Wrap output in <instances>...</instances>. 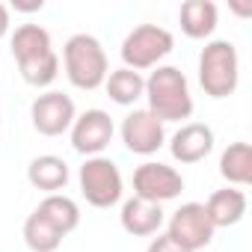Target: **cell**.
Here are the masks:
<instances>
[{
	"label": "cell",
	"mask_w": 252,
	"mask_h": 252,
	"mask_svg": "<svg viewBox=\"0 0 252 252\" xmlns=\"http://www.w3.org/2000/svg\"><path fill=\"white\" fill-rule=\"evenodd\" d=\"M9 48H12V57L18 63V71H21L24 83L36 86V89H45L60 77V57L51 45V33L42 24L15 27V33L9 39Z\"/></svg>",
	"instance_id": "1"
},
{
	"label": "cell",
	"mask_w": 252,
	"mask_h": 252,
	"mask_svg": "<svg viewBox=\"0 0 252 252\" xmlns=\"http://www.w3.org/2000/svg\"><path fill=\"white\" fill-rule=\"evenodd\" d=\"M143 98L149 101V113L155 119L166 122H184L193 116V95H190V83L184 77L181 68L175 65H158L152 68V74L146 77V92Z\"/></svg>",
	"instance_id": "2"
},
{
	"label": "cell",
	"mask_w": 252,
	"mask_h": 252,
	"mask_svg": "<svg viewBox=\"0 0 252 252\" xmlns=\"http://www.w3.org/2000/svg\"><path fill=\"white\" fill-rule=\"evenodd\" d=\"M63 68H65V77H68V83L74 89L92 92V89L104 86V80L110 74L107 51H104V45L95 36L74 33L63 45Z\"/></svg>",
	"instance_id": "3"
},
{
	"label": "cell",
	"mask_w": 252,
	"mask_h": 252,
	"mask_svg": "<svg viewBox=\"0 0 252 252\" xmlns=\"http://www.w3.org/2000/svg\"><path fill=\"white\" fill-rule=\"evenodd\" d=\"M240 80V60L237 48L228 39H214L199 54V86L208 98H228L234 95Z\"/></svg>",
	"instance_id": "4"
},
{
	"label": "cell",
	"mask_w": 252,
	"mask_h": 252,
	"mask_svg": "<svg viewBox=\"0 0 252 252\" xmlns=\"http://www.w3.org/2000/svg\"><path fill=\"white\" fill-rule=\"evenodd\" d=\"M175 48V36L166 27L158 24H137L122 42V63L131 71H146V68H158L163 65V60L172 54Z\"/></svg>",
	"instance_id": "5"
},
{
	"label": "cell",
	"mask_w": 252,
	"mask_h": 252,
	"mask_svg": "<svg viewBox=\"0 0 252 252\" xmlns=\"http://www.w3.org/2000/svg\"><path fill=\"white\" fill-rule=\"evenodd\" d=\"M77 181H80V193L83 199L92 205V208H113L122 202V193H125V181H122V172L116 166V160L98 155V158H86L80 172H77Z\"/></svg>",
	"instance_id": "6"
},
{
	"label": "cell",
	"mask_w": 252,
	"mask_h": 252,
	"mask_svg": "<svg viewBox=\"0 0 252 252\" xmlns=\"http://www.w3.org/2000/svg\"><path fill=\"white\" fill-rule=\"evenodd\" d=\"M74 119H77V107H74L71 95H65V92L48 89V92L36 95L30 104V122H33L36 134H42V137L68 134Z\"/></svg>",
	"instance_id": "7"
},
{
	"label": "cell",
	"mask_w": 252,
	"mask_h": 252,
	"mask_svg": "<svg viewBox=\"0 0 252 252\" xmlns=\"http://www.w3.org/2000/svg\"><path fill=\"white\" fill-rule=\"evenodd\" d=\"M181 190H184V175L169 163L146 160V163H140L134 169V196L137 199L163 205V202L178 199Z\"/></svg>",
	"instance_id": "8"
},
{
	"label": "cell",
	"mask_w": 252,
	"mask_h": 252,
	"mask_svg": "<svg viewBox=\"0 0 252 252\" xmlns=\"http://www.w3.org/2000/svg\"><path fill=\"white\" fill-rule=\"evenodd\" d=\"M214 225L205 214V205L202 202H187L181 205L178 211H172L169 222H166V234L187 252H199L205 246H211L214 240Z\"/></svg>",
	"instance_id": "9"
},
{
	"label": "cell",
	"mask_w": 252,
	"mask_h": 252,
	"mask_svg": "<svg viewBox=\"0 0 252 252\" xmlns=\"http://www.w3.org/2000/svg\"><path fill=\"white\" fill-rule=\"evenodd\" d=\"M71 149L83 158H98L110 143H113V134H116V125L110 119L107 110H83L74 125H71Z\"/></svg>",
	"instance_id": "10"
},
{
	"label": "cell",
	"mask_w": 252,
	"mask_h": 252,
	"mask_svg": "<svg viewBox=\"0 0 252 252\" xmlns=\"http://www.w3.org/2000/svg\"><path fill=\"white\" fill-rule=\"evenodd\" d=\"M122 143L125 149H128L131 155H158L163 146H166V128H163V122L155 119L149 110H131L128 116L122 119Z\"/></svg>",
	"instance_id": "11"
},
{
	"label": "cell",
	"mask_w": 252,
	"mask_h": 252,
	"mask_svg": "<svg viewBox=\"0 0 252 252\" xmlns=\"http://www.w3.org/2000/svg\"><path fill=\"white\" fill-rule=\"evenodd\" d=\"M211 152H214V131H211V125H205V122L181 125V128L172 134V140H169L172 160H178L184 166L202 163Z\"/></svg>",
	"instance_id": "12"
},
{
	"label": "cell",
	"mask_w": 252,
	"mask_h": 252,
	"mask_svg": "<svg viewBox=\"0 0 252 252\" xmlns=\"http://www.w3.org/2000/svg\"><path fill=\"white\" fill-rule=\"evenodd\" d=\"M119 222L122 228L128 231L131 237H152V234H160L166 217H163V205H155V202H146V199H125L122 202V211H119Z\"/></svg>",
	"instance_id": "13"
},
{
	"label": "cell",
	"mask_w": 252,
	"mask_h": 252,
	"mask_svg": "<svg viewBox=\"0 0 252 252\" xmlns=\"http://www.w3.org/2000/svg\"><path fill=\"white\" fill-rule=\"evenodd\" d=\"M205 214L211 220L214 228H228V225H237L246 214V193L237 190V187H222V190H214L205 202Z\"/></svg>",
	"instance_id": "14"
},
{
	"label": "cell",
	"mask_w": 252,
	"mask_h": 252,
	"mask_svg": "<svg viewBox=\"0 0 252 252\" xmlns=\"http://www.w3.org/2000/svg\"><path fill=\"white\" fill-rule=\"evenodd\" d=\"M220 12L214 0H184L178 9V24L187 39H211L217 30Z\"/></svg>",
	"instance_id": "15"
},
{
	"label": "cell",
	"mask_w": 252,
	"mask_h": 252,
	"mask_svg": "<svg viewBox=\"0 0 252 252\" xmlns=\"http://www.w3.org/2000/svg\"><path fill=\"white\" fill-rule=\"evenodd\" d=\"M68 178H71L68 163H65L60 155H39V158H33L30 166H27V181H30L36 190H42L45 196L65 190Z\"/></svg>",
	"instance_id": "16"
},
{
	"label": "cell",
	"mask_w": 252,
	"mask_h": 252,
	"mask_svg": "<svg viewBox=\"0 0 252 252\" xmlns=\"http://www.w3.org/2000/svg\"><path fill=\"white\" fill-rule=\"evenodd\" d=\"M36 214L45 217L63 237L71 234V231L80 225V208H77V202H74L71 196H65V193H51V196H45V199L39 202Z\"/></svg>",
	"instance_id": "17"
},
{
	"label": "cell",
	"mask_w": 252,
	"mask_h": 252,
	"mask_svg": "<svg viewBox=\"0 0 252 252\" xmlns=\"http://www.w3.org/2000/svg\"><path fill=\"white\" fill-rule=\"evenodd\" d=\"M104 89H107V95H110L113 104H119V107H134L143 98V92H146V77L140 71H131V68L122 65V68H116V71L107 74Z\"/></svg>",
	"instance_id": "18"
},
{
	"label": "cell",
	"mask_w": 252,
	"mask_h": 252,
	"mask_svg": "<svg viewBox=\"0 0 252 252\" xmlns=\"http://www.w3.org/2000/svg\"><path fill=\"white\" fill-rule=\"evenodd\" d=\"M220 175L228 181V187H246L252 181V146L249 143H231L220 155Z\"/></svg>",
	"instance_id": "19"
},
{
	"label": "cell",
	"mask_w": 252,
	"mask_h": 252,
	"mask_svg": "<svg viewBox=\"0 0 252 252\" xmlns=\"http://www.w3.org/2000/svg\"><path fill=\"white\" fill-rule=\"evenodd\" d=\"M21 234H24V243H27L33 252H57L60 243H63V234H60L45 217H39L36 211L24 220Z\"/></svg>",
	"instance_id": "20"
},
{
	"label": "cell",
	"mask_w": 252,
	"mask_h": 252,
	"mask_svg": "<svg viewBox=\"0 0 252 252\" xmlns=\"http://www.w3.org/2000/svg\"><path fill=\"white\" fill-rule=\"evenodd\" d=\"M146 252H187V249H181L166 231L163 234H158V237H152V243H149V249Z\"/></svg>",
	"instance_id": "21"
},
{
	"label": "cell",
	"mask_w": 252,
	"mask_h": 252,
	"mask_svg": "<svg viewBox=\"0 0 252 252\" xmlns=\"http://www.w3.org/2000/svg\"><path fill=\"white\" fill-rule=\"evenodd\" d=\"M12 9L15 12H42L45 9V0H15Z\"/></svg>",
	"instance_id": "22"
},
{
	"label": "cell",
	"mask_w": 252,
	"mask_h": 252,
	"mask_svg": "<svg viewBox=\"0 0 252 252\" xmlns=\"http://www.w3.org/2000/svg\"><path fill=\"white\" fill-rule=\"evenodd\" d=\"M9 33V6L0 3V39H3Z\"/></svg>",
	"instance_id": "23"
},
{
	"label": "cell",
	"mask_w": 252,
	"mask_h": 252,
	"mask_svg": "<svg viewBox=\"0 0 252 252\" xmlns=\"http://www.w3.org/2000/svg\"><path fill=\"white\" fill-rule=\"evenodd\" d=\"M231 9H234L237 15H243V18L252 15V3H231Z\"/></svg>",
	"instance_id": "24"
}]
</instances>
